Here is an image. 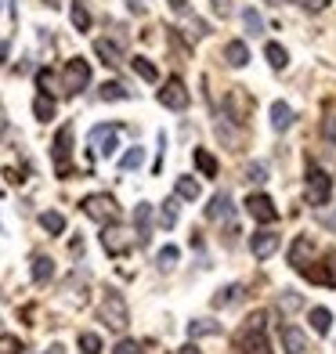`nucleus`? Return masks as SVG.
Returning a JSON list of instances; mask_svg holds the SVG:
<instances>
[{"label":"nucleus","instance_id":"1","mask_svg":"<svg viewBox=\"0 0 336 354\" xmlns=\"http://www.w3.org/2000/svg\"><path fill=\"white\" fill-rule=\"evenodd\" d=\"M98 315H102L105 326H109V329H116V333H123V329H127V322H131V311H127V300L116 293V289H105Z\"/></svg>","mask_w":336,"mask_h":354},{"label":"nucleus","instance_id":"2","mask_svg":"<svg viewBox=\"0 0 336 354\" xmlns=\"http://www.w3.org/2000/svg\"><path fill=\"white\" fill-rule=\"evenodd\" d=\"M304 188H308V203L311 206H326L329 196H333V177L322 170V167H308V177H304Z\"/></svg>","mask_w":336,"mask_h":354},{"label":"nucleus","instance_id":"3","mask_svg":"<svg viewBox=\"0 0 336 354\" xmlns=\"http://www.w3.org/2000/svg\"><path fill=\"white\" fill-rule=\"evenodd\" d=\"M250 112H253V98H250L243 87H232L228 94H224V116H228L232 123L246 127L250 123Z\"/></svg>","mask_w":336,"mask_h":354},{"label":"nucleus","instance_id":"4","mask_svg":"<svg viewBox=\"0 0 336 354\" xmlns=\"http://www.w3.org/2000/svg\"><path fill=\"white\" fill-rule=\"evenodd\" d=\"M91 84V66L84 58H73L66 62V69H62V94H80Z\"/></svg>","mask_w":336,"mask_h":354},{"label":"nucleus","instance_id":"5","mask_svg":"<svg viewBox=\"0 0 336 354\" xmlns=\"http://www.w3.org/2000/svg\"><path fill=\"white\" fill-rule=\"evenodd\" d=\"M84 214L91 221H98V224H116L120 206H116V199H112V196H87L84 199Z\"/></svg>","mask_w":336,"mask_h":354},{"label":"nucleus","instance_id":"6","mask_svg":"<svg viewBox=\"0 0 336 354\" xmlns=\"http://www.w3.org/2000/svg\"><path fill=\"white\" fill-rule=\"evenodd\" d=\"M120 134H123V127H116V123H98V127L91 131V152H98V156H112V152H116Z\"/></svg>","mask_w":336,"mask_h":354},{"label":"nucleus","instance_id":"7","mask_svg":"<svg viewBox=\"0 0 336 354\" xmlns=\"http://www.w3.org/2000/svg\"><path fill=\"white\" fill-rule=\"evenodd\" d=\"M188 102H192V94L185 91V80L170 76L167 84H163V91H159V105H167V109H174V112H181V109H188Z\"/></svg>","mask_w":336,"mask_h":354},{"label":"nucleus","instance_id":"8","mask_svg":"<svg viewBox=\"0 0 336 354\" xmlns=\"http://www.w3.org/2000/svg\"><path fill=\"white\" fill-rule=\"evenodd\" d=\"M69 156H73V127L66 123L62 131L55 134V170H58V177H69Z\"/></svg>","mask_w":336,"mask_h":354},{"label":"nucleus","instance_id":"9","mask_svg":"<svg viewBox=\"0 0 336 354\" xmlns=\"http://www.w3.org/2000/svg\"><path fill=\"white\" fill-rule=\"evenodd\" d=\"M102 246H105L109 257H123L127 250L134 246V235L123 232V228H116V224H109V228L102 232Z\"/></svg>","mask_w":336,"mask_h":354},{"label":"nucleus","instance_id":"10","mask_svg":"<svg viewBox=\"0 0 336 354\" xmlns=\"http://www.w3.org/2000/svg\"><path fill=\"white\" fill-rule=\"evenodd\" d=\"M304 275H308L311 282H318V286H333L336 289V250H329L326 257H322V264H315V268H300Z\"/></svg>","mask_w":336,"mask_h":354},{"label":"nucleus","instance_id":"11","mask_svg":"<svg viewBox=\"0 0 336 354\" xmlns=\"http://www.w3.org/2000/svg\"><path fill=\"white\" fill-rule=\"evenodd\" d=\"M246 210H250V217H253V221H261V224H271V221L279 217L275 203H271L268 196H261V192H257V196H250V199H246Z\"/></svg>","mask_w":336,"mask_h":354},{"label":"nucleus","instance_id":"12","mask_svg":"<svg viewBox=\"0 0 336 354\" xmlns=\"http://www.w3.org/2000/svg\"><path fill=\"white\" fill-rule=\"evenodd\" d=\"M239 354H271L268 351V340H264V329L250 326L243 336H239Z\"/></svg>","mask_w":336,"mask_h":354},{"label":"nucleus","instance_id":"13","mask_svg":"<svg viewBox=\"0 0 336 354\" xmlns=\"http://www.w3.org/2000/svg\"><path fill=\"white\" fill-rule=\"evenodd\" d=\"M250 250H253V257H257V261H268V257L279 250V235H275V232H257V235L250 239Z\"/></svg>","mask_w":336,"mask_h":354},{"label":"nucleus","instance_id":"14","mask_svg":"<svg viewBox=\"0 0 336 354\" xmlns=\"http://www.w3.org/2000/svg\"><path fill=\"white\" fill-rule=\"evenodd\" d=\"M206 217L232 224V196H228V192H217V196L210 199V206H206Z\"/></svg>","mask_w":336,"mask_h":354},{"label":"nucleus","instance_id":"15","mask_svg":"<svg viewBox=\"0 0 336 354\" xmlns=\"http://www.w3.org/2000/svg\"><path fill=\"white\" fill-rule=\"evenodd\" d=\"M282 347H286V354H308V336L297 326H282Z\"/></svg>","mask_w":336,"mask_h":354},{"label":"nucleus","instance_id":"16","mask_svg":"<svg viewBox=\"0 0 336 354\" xmlns=\"http://www.w3.org/2000/svg\"><path fill=\"white\" fill-rule=\"evenodd\" d=\"M224 62H228L232 69H243L246 62H250V47L243 40H232L228 47H224Z\"/></svg>","mask_w":336,"mask_h":354},{"label":"nucleus","instance_id":"17","mask_svg":"<svg viewBox=\"0 0 336 354\" xmlns=\"http://www.w3.org/2000/svg\"><path fill=\"white\" fill-rule=\"evenodd\" d=\"M94 55H98L105 66H123V51L112 40H94Z\"/></svg>","mask_w":336,"mask_h":354},{"label":"nucleus","instance_id":"18","mask_svg":"<svg viewBox=\"0 0 336 354\" xmlns=\"http://www.w3.org/2000/svg\"><path fill=\"white\" fill-rule=\"evenodd\" d=\"M271 127H275V131H290V127H293V109L286 102L271 105Z\"/></svg>","mask_w":336,"mask_h":354},{"label":"nucleus","instance_id":"19","mask_svg":"<svg viewBox=\"0 0 336 354\" xmlns=\"http://www.w3.org/2000/svg\"><path fill=\"white\" fill-rule=\"evenodd\" d=\"M51 275H55V261H51V257H44V253H37V257H33V282L44 286Z\"/></svg>","mask_w":336,"mask_h":354},{"label":"nucleus","instance_id":"20","mask_svg":"<svg viewBox=\"0 0 336 354\" xmlns=\"http://www.w3.org/2000/svg\"><path fill=\"white\" fill-rule=\"evenodd\" d=\"M134 221H138V243H149V221H152V206L141 203L134 210Z\"/></svg>","mask_w":336,"mask_h":354},{"label":"nucleus","instance_id":"21","mask_svg":"<svg viewBox=\"0 0 336 354\" xmlns=\"http://www.w3.org/2000/svg\"><path fill=\"white\" fill-rule=\"evenodd\" d=\"M33 112H37V120H40V123L55 120V98H51V94H37V102H33Z\"/></svg>","mask_w":336,"mask_h":354},{"label":"nucleus","instance_id":"22","mask_svg":"<svg viewBox=\"0 0 336 354\" xmlns=\"http://www.w3.org/2000/svg\"><path fill=\"white\" fill-rule=\"evenodd\" d=\"M311 329L315 333H329L333 329V315H329V308H311Z\"/></svg>","mask_w":336,"mask_h":354},{"label":"nucleus","instance_id":"23","mask_svg":"<svg viewBox=\"0 0 336 354\" xmlns=\"http://www.w3.org/2000/svg\"><path fill=\"white\" fill-rule=\"evenodd\" d=\"M264 55H268V62H271V69H286V66H290V51H286V47H279V44H268Z\"/></svg>","mask_w":336,"mask_h":354},{"label":"nucleus","instance_id":"24","mask_svg":"<svg viewBox=\"0 0 336 354\" xmlns=\"http://www.w3.org/2000/svg\"><path fill=\"white\" fill-rule=\"evenodd\" d=\"M40 228L51 232V235H58V232H66V217L55 214V210H47V214H40Z\"/></svg>","mask_w":336,"mask_h":354},{"label":"nucleus","instance_id":"25","mask_svg":"<svg viewBox=\"0 0 336 354\" xmlns=\"http://www.w3.org/2000/svg\"><path fill=\"white\" fill-rule=\"evenodd\" d=\"M214 333H221V326H217V322H210V318L188 322V336H214Z\"/></svg>","mask_w":336,"mask_h":354},{"label":"nucleus","instance_id":"26","mask_svg":"<svg viewBox=\"0 0 336 354\" xmlns=\"http://www.w3.org/2000/svg\"><path fill=\"white\" fill-rule=\"evenodd\" d=\"M178 199H188V203H196L199 199V181H192V177H178Z\"/></svg>","mask_w":336,"mask_h":354},{"label":"nucleus","instance_id":"27","mask_svg":"<svg viewBox=\"0 0 336 354\" xmlns=\"http://www.w3.org/2000/svg\"><path fill=\"white\" fill-rule=\"evenodd\" d=\"M73 26L80 29V33H87V29H91V15H87L84 0H73Z\"/></svg>","mask_w":336,"mask_h":354},{"label":"nucleus","instance_id":"28","mask_svg":"<svg viewBox=\"0 0 336 354\" xmlns=\"http://www.w3.org/2000/svg\"><path fill=\"white\" fill-rule=\"evenodd\" d=\"M239 293H243V289H239V286H224V289H217V293H214V308H228V304H235L239 300Z\"/></svg>","mask_w":336,"mask_h":354},{"label":"nucleus","instance_id":"29","mask_svg":"<svg viewBox=\"0 0 336 354\" xmlns=\"http://www.w3.org/2000/svg\"><path fill=\"white\" fill-rule=\"evenodd\" d=\"M196 167L203 170V177H217V159L206 149H196Z\"/></svg>","mask_w":336,"mask_h":354},{"label":"nucleus","instance_id":"30","mask_svg":"<svg viewBox=\"0 0 336 354\" xmlns=\"http://www.w3.org/2000/svg\"><path fill=\"white\" fill-rule=\"evenodd\" d=\"M308 253H311V243H308V239L300 235L297 243H293V250H290V264H293V268L300 271V268H304V257H308Z\"/></svg>","mask_w":336,"mask_h":354},{"label":"nucleus","instance_id":"31","mask_svg":"<svg viewBox=\"0 0 336 354\" xmlns=\"http://www.w3.org/2000/svg\"><path fill=\"white\" fill-rule=\"evenodd\" d=\"M141 163H145V149H138V145H134V149L120 159V170H138Z\"/></svg>","mask_w":336,"mask_h":354},{"label":"nucleus","instance_id":"32","mask_svg":"<svg viewBox=\"0 0 336 354\" xmlns=\"http://www.w3.org/2000/svg\"><path fill=\"white\" fill-rule=\"evenodd\" d=\"M80 354H102V336L98 333H84L80 336Z\"/></svg>","mask_w":336,"mask_h":354},{"label":"nucleus","instance_id":"33","mask_svg":"<svg viewBox=\"0 0 336 354\" xmlns=\"http://www.w3.org/2000/svg\"><path fill=\"white\" fill-rule=\"evenodd\" d=\"M131 66H134V73H138L141 80H149V84H152V80L159 76V73H156V66H152V62H149V58H141V55H138V58L131 62Z\"/></svg>","mask_w":336,"mask_h":354},{"label":"nucleus","instance_id":"34","mask_svg":"<svg viewBox=\"0 0 336 354\" xmlns=\"http://www.w3.org/2000/svg\"><path fill=\"white\" fill-rule=\"evenodd\" d=\"M159 224H163V228H174V224H178V203H174V199L163 203V210H159Z\"/></svg>","mask_w":336,"mask_h":354},{"label":"nucleus","instance_id":"35","mask_svg":"<svg viewBox=\"0 0 336 354\" xmlns=\"http://www.w3.org/2000/svg\"><path fill=\"white\" fill-rule=\"evenodd\" d=\"M243 22H246V29H250V37H257V33H264V19L253 8H246L243 11Z\"/></svg>","mask_w":336,"mask_h":354},{"label":"nucleus","instance_id":"36","mask_svg":"<svg viewBox=\"0 0 336 354\" xmlns=\"http://www.w3.org/2000/svg\"><path fill=\"white\" fill-rule=\"evenodd\" d=\"M102 98L105 102H123V98H131V94H127L123 84H102Z\"/></svg>","mask_w":336,"mask_h":354},{"label":"nucleus","instance_id":"37","mask_svg":"<svg viewBox=\"0 0 336 354\" xmlns=\"http://www.w3.org/2000/svg\"><path fill=\"white\" fill-rule=\"evenodd\" d=\"M322 138H326L329 145H336V109L326 112V120H322Z\"/></svg>","mask_w":336,"mask_h":354},{"label":"nucleus","instance_id":"38","mask_svg":"<svg viewBox=\"0 0 336 354\" xmlns=\"http://www.w3.org/2000/svg\"><path fill=\"white\" fill-rule=\"evenodd\" d=\"M0 354H22L19 336H0Z\"/></svg>","mask_w":336,"mask_h":354},{"label":"nucleus","instance_id":"39","mask_svg":"<svg viewBox=\"0 0 336 354\" xmlns=\"http://www.w3.org/2000/svg\"><path fill=\"white\" fill-rule=\"evenodd\" d=\"M37 84H40V94H55V91H51V87H55L51 69H40V73H37Z\"/></svg>","mask_w":336,"mask_h":354},{"label":"nucleus","instance_id":"40","mask_svg":"<svg viewBox=\"0 0 336 354\" xmlns=\"http://www.w3.org/2000/svg\"><path fill=\"white\" fill-rule=\"evenodd\" d=\"M174 261H178V250H174V246H163V250H159V264H163V268H170Z\"/></svg>","mask_w":336,"mask_h":354},{"label":"nucleus","instance_id":"41","mask_svg":"<svg viewBox=\"0 0 336 354\" xmlns=\"http://www.w3.org/2000/svg\"><path fill=\"white\" fill-rule=\"evenodd\" d=\"M246 177H250V181H268V170H264V163H253V167L246 170Z\"/></svg>","mask_w":336,"mask_h":354},{"label":"nucleus","instance_id":"42","mask_svg":"<svg viewBox=\"0 0 336 354\" xmlns=\"http://www.w3.org/2000/svg\"><path fill=\"white\" fill-rule=\"evenodd\" d=\"M300 8H304V11H315V15H318V11H326V8H329V0H300Z\"/></svg>","mask_w":336,"mask_h":354},{"label":"nucleus","instance_id":"43","mask_svg":"<svg viewBox=\"0 0 336 354\" xmlns=\"http://www.w3.org/2000/svg\"><path fill=\"white\" fill-rule=\"evenodd\" d=\"M112 354H138V344H134V340H120Z\"/></svg>","mask_w":336,"mask_h":354},{"label":"nucleus","instance_id":"44","mask_svg":"<svg viewBox=\"0 0 336 354\" xmlns=\"http://www.w3.org/2000/svg\"><path fill=\"white\" fill-rule=\"evenodd\" d=\"M282 308H286V311H297V308H300V297H297V293H286V297H282Z\"/></svg>","mask_w":336,"mask_h":354},{"label":"nucleus","instance_id":"45","mask_svg":"<svg viewBox=\"0 0 336 354\" xmlns=\"http://www.w3.org/2000/svg\"><path fill=\"white\" fill-rule=\"evenodd\" d=\"M322 224H326V228H336V210L333 214H322Z\"/></svg>","mask_w":336,"mask_h":354},{"label":"nucleus","instance_id":"46","mask_svg":"<svg viewBox=\"0 0 336 354\" xmlns=\"http://www.w3.org/2000/svg\"><path fill=\"white\" fill-rule=\"evenodd\" d=\"M181 354H203V351H199L196 344H185V347H181Z\"/></svg>","mask_w":336,"mask_h":354},{"label":"nucleus","instance_id":"47","mask_svg":"<svg viewBox=\"0 0 336 354\" xmlns=\"http://www.w3.org/2000/svg\"><path fill=\"white\" fill-rule=\"evenodd\" d=\"M44 4H47V8H58V4H62V0H44Z\"/></svg>","mask_w":336,"mask_h":354},{"label":"nucleus","instance_id":"48","mask_svg":"<svg viewBox=\"0 0 336 354\" xmlns=\"http://www.w3.org/2000/svg\"><path fill=\"white\" fill-rule=\"evenodd\" d=\"M47 354H62V347H51V351H47Z\"/></svg>","mask_w":336,"mask_h":354}]
</instances>
